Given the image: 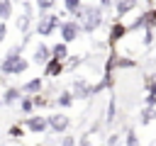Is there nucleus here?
<instances>
[{"instance_id": "1", "label": "nucleus", "mask_w": 156, "mask_h": 146, "mask_svg": "<svg viewBox=\"0 0 156 146\" xmlns=\"http://www.w3.org/2000/svg\"><path fill=\"white\" fill-rule=\"evenodd\" d=\"M73 17L80 22L83 32L93 34V32L102 24V7H100V5H80V10H78Z\"/></svg>"}, {"instance_id": "2", "label": "nucleus", "mask_w": 156, "mask_h": 146, "mask_svg": "<svg viewBox=\"0 0 156 146\" xmlns=\"http://www.w3.org/2000/svg\"><path fill=\"white\" fill-rule=\"evenodd\" d=\"M58 24H61L58 15L41 12V15H39V19H37V34H39V36H51V34L58 29Z\"/></svg>"}, {"instance_id": "3", "label": "nucleus", "mask_w": 156, "mask_h": 146, "mask_svg": "<svg viewBox=\"0 0 156 146\" xmlns=\"http://www.w3.org/2000/svg\"><path fill=\"white\" fill-rule=\"evenodd\" d=\"M58 29H61V41H66V44L76 41V39H78V34L83 32V27H80V22H78V19H66V22H61V24H58Z\"/></svg>"}, {"instance_id": "4", "label": "nucleus", "mask_w": 156, "mask_h": 146, "mask_svg": "<svg viewBox=\"0 0 156 146\" xmlns=\"http://www.w3.org/2000/svg\"><path fill=\"white\" fill-rule=\"evenodd\" d=\"M63 71H66V61H61V58H56V56H51V58L44 63V75H46V78H58Z\"/></svg>"}, {"instance_id": "5", "label": "nucleus", "mask_w": 156, "mask_h": 146, "mask_svg": "<svg viewBox=\"0 0 156 146\" xmlns=\"http://www.w3.org/2000/svg\"><path fill=\"white\" fill-rule=\"evenodd\" d=\"M24 127H27L32 134H44L46 127H49V122H46V117H41V114H29V117L24 119Z\"/></svg>"}, {"instance_id": "6", "label": "nucleus", "mask_w": 156, "mask_h": 146, "mask_svg": "<svg viewBox=\"0 0 156 146\" xmlns=\"http://www.w3.org/2000/svg\"><path fill=\"white\" fill-rule=\"evenodd\" d=\"M46 122H49L51 131H56V134H63V131L68 129V124H71L68 114H49V117H46Z\"/></svg>"}, {"instance_id": "7", "label": "nucleus", "mask_w": 156, "mask_h": 146, "mask_svg": "<svg viewBox=\"0 0 156 146\" xmlns=\"http://www.w3.org/2000/svg\"><path fill=\"white\" fill-rule=\"evenodd\" d=\"M73 97H78V100H85V97H90V95H95V90H93V85L88 83V80H83V78H78L76 83H73Z\"/></svg>"}, {"instance_id": "8", "label": "nucleus", "mask_w": 156, "mask_h": 146, "mask_svg": "<svg viewBox=\"0 0 156 146\" xmlns=\"http://www.w3.org/2000/svg\"><path fill=\"white\" fill-rule=\"evenodd\" d=\"M51 58V46H46V44H37V49H34V56H32V61L37 63V66H44L46 61Z\"/></svg>"}, {"instance_id": "9", "label": "nucleus", "mask_w": 156, "mask_h": 146, "mask_svg": "<svg viewBox=\"0 0 156 146\" xmlns=\"http://www.w3.org/2000/svg\"><path fill=\"white\" fill-rule=\"evenodd\" d=\"M127 32H129V27H127V24H122L119 19H117V22H112V27H110V44H117L122 36H127Z\"/></svg>"}, {"instance_id": "10", "label": "nucleus", "mask_w": 156, "mask_h": 146, "mask_svg": "<svg viewBox=\"0 0 156 146\" xmlns=\"http://www.w3.org/2000/svg\"><path fill=\"white\" fill-rule=\"evenodd\" d=\"M24 95H34V92H41L44 90V80L41 78H32V80H27L22 88H20Z\"/></svg>"}, {"instance_id": "11", "label": "nucleus", "mask_w": 156, "mask_h": 146, "mask_svg": "<svg viewBox=\"0 0 156 146\" xmlns=\"http://www.w3.org/2000/svg\"><path fill=\"white\" fill-rule=\"evenodd\" d=\"M139 0H115V10H117V17H124L127 12H132L136 7Z\"/></svg>"}, {"instance_id": "12", "label": "nucleus", "mask_w": 156, "mask_h": 146, "mask_svg": "<svg viewBox=\"0 0 156 146\" xmlns=\"http://www.w3.org/2000/svg\"><path fill=\"white\" fill-rule=\"evenodd\" d=\"M51 56H56V58L66 61V58H68V44H66V41H58V44H54V46H51Z\"/></svg>"}, {"instance_id": "13", "label": "nucleus", "mask_w": 156, "mask_h": 146, "mask_svg": "<svg viewBox=\"0 0 156 146\" xmlns=\"http://www.w3.org/2000/svg\"><path fill=\"white\" fill-rule=\"evenodd\" d=\"M20 97H22V90L20 88H7L5 95H2V102L5 105H12V102H20Z\"/></svg>"}, {"instance_id": "14", "label": "nucleus", "mask_w": 156, "mask_h": 146, "mask_svg": "<svg viewBox=\"0 0 156 146\" xmlns=\"http://www.w3.org/2000/svg\"><path fill=\"white\" fill-rule=\"evenodd\" d=\"M73 100H76V97H73V92H71V90H63V92H58V97H56V105L66 109V107H71V105H73Z\"/></svg>"}, {"instance_id": "15", "label": "nucleus", "mask_w": 156, "mask_h": 146, "mask_svg": "<svg viewBox=\"0 0 156 146\" xmlns=\"http://www.w3.org/2000/svg\"><path fill=\"white\" fill-rule=\"evenodd\" d=\"M20 109H22V114H32V112H34V100H32V95H24V92H22V97H20Z\"/></svg>"}, {"instance_id": "16", "label": "nucleus", "mask_w": 156, "mask_h": 146, "mask_svg": "<svg viewBox=\"0 0 156 146\" xmlns=\"http://www.w3.org/2000/svg\"><path fill=\"white\" fill-rule=\"evenodd\" d=\"M154 119H156V107L146 105V107L141 109V114H139V122H141V124H151Z\"/></svg>"}, {"instance_id": "17", "label": "nucleus", "mask_w": 156, "mask_h": 146, "mask_svg": "<svg viewBox=\"0 0 156 146\" xmlns=\"http://www.w3.org/2000/svg\"><path fill=\"white\" fill-rule=\"evenodd\" d=\"M12 0H0V19L2 22H7L10 17H12Z\"/></svg>"}, {"instance_id": "18", "label": "nucleus", "mask_w": 156, "mask_h": 146, "mask_svg": "<svg viewBox=\"0 0 156 146\" xmlns=\"http://www.w3.org/2000/svg\"><path fill=\"white\" fill-rule=\"evenodd\" d=\"M29 22H32V15H29V12H22V17L17 19V29H20L22 34H27V29H29Z\"/></svg>"}, {"instance_id": "19", "label": "nucleus", "mask_w": 156, "mask_h": 146, "mask_svg": "<svg viewBox=\"0 0 156 146\" xmlns=\"http://www.w3.org/2000/svg\"><path fill=\"white\" fill-rule=\"evenodd\" d=\"M7 136H10V139H22V136H24V127H22V124H12V127L7 129Z\"/></svg>"}, {"instance_id": "20", "label": "nucleus", "mask_w": 156, "mask_h": 146, "mask_svg": "<svg viewBox=\"0 0 156 146\" xmlns=\"http://www.w3.org/2000/svg\"><path fill=\"white\" fill-rule=\"evenodd\" d=\"M80 5H83V0H63V7H66L71 15H76V12L80 10Z\"/></svg>"}, {"instance_id": "21", "label": "nucleus", "mask_w": 156, "mask_h": 146, "mask_svg": "<svg viewBox=\"0 0 156 146\" xmlns=\"http://www.w3.org/2000/svg\"><path fill=\"white\" fill-rule=\"evenodd\" d=\"M54 5H56V0H37V10L39 12H49Z\"/></svg>"}, {"instance_id": "22", "label": "nucleus", "mask_w": 156, "mask_h": 146, "mask_svg": "<svg viewBox=\"0 0 156 146\" xmlns=\"http://www.w3.org/2000/svg\"><path fill=\"white\" fill-rule=\"evenodd\" d=\"M124 144H127V146H136V144H139V136H136V131H134V129H129V131H127Z\"/></svg>"}, {"instance_id": "23", "label": "nucleus", "mask_w": 156, "mask_h": 146, "mask_svg": "<svg viewBox=\"0 0 156 146\" xmlns=\"http://www.w3.org/2000/svg\"><path fill=\"white\" fill-rule=\"evenodd\" d=\"M32 100H34V107H46V105H49V100H46L41 92H34V95H32Z\"/></svg>"}, {"instance_id": "24", "label": "nucleus", "mask_w": 156, "mask_h": 146, "mask_svg": "<svg viewBox=\"0 0 156 146\" xmlns=\"http://www.w3.org/2000/svg\"><path fill=\"white\" fill-rule=\"evenodd\" d=\"M115 119V100H110V107H107V122Z\"/></svg>"}, {"instance_id": "25", "label": "nucleus", "mask_w": 156, "mask_h": 146, "mask_svg": "<svg viewBox=\"0 0 156 146\" xmlns=\"http://www.w3.org/2000/svg\"><path fill=\"white\" fill-rule=\"evenodd\" d=\"M146 88H149V92H151V95H156V80L146 78Z\"/></svg>"}, {"instance_id": "26", "label": "nucleus", "mask_w": 156, "mask_h": 146, "mask_svg": "<svg viewBox=\"0 0 156 146\" xmlns=\"http://www.w3.org/2000/svg\"><path fill=\"white\" fill-rule=\"evenodd\" d=\"M61 144H63V146H73L76 139H73V136H61Z\"/></svg>"}, {"instance_id": "27", "label": "nucleus", "mask_w": 156, "mask_h": 146, "mask_svg": "<svg viewBox=\"0 0 156 146\" xmlns=\"http://www.w3.org/2000/svg\"><path fill=\"white\" fill-rule=\"evenodd\" d=\"M5 36H7V24H5L2 19H0V41H2Z\"/></svg>"}, {"instance_id": "28", "label": "nucleus", "mask_w": 156, "mask_h": 146, "mask_svg": "<svg viewBox=\"0 0 156 146\" xmlns=\"http://www.w3.org/2000/svg\"><path fill=\"white\" fill-rule=\"evenodd\" d=\"M119 141H122V139H119L117 134H112V136H107V144H110V146H115V144H119Z\"/></svg>"}, {"instance_id": "29", "label": "nucleus", "mask_w": 156, "mask_h": 146, "mask_svg": "<svg viewBox=\"0 0 156 146\" xmlns=\"http://www.w3.org/2000/svg\"><path fill=\"white\" fill-rule=\"evenodd\" d=\"M146 105H151V107H156V95H151V92H149V95H146Z\"/></svg>"}, {"instance_id": "30", "label": "nucleus", "mask_w": 156, "mask_h": 146, "mask_svg": "<svg viewBox=\"0 0 156 146\" xmlns=\"http://www.w3.org/2000/svg\"><path fill=\"white\" fill-rule=\"evenodd\" d=\"M115 0H100V7H112Z\"/></svg>"}]
</instances>
